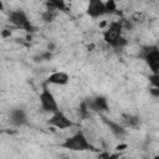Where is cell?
I'll list each match as a JSON object with an SVG mask.
<instances>
[{
	"label": "cell",
	"instance_id": "obj_1",
	"mask_svg": "<svg viewBox=\"0 0 159 159\" xmlns=\"http://www.w3.org/2000/svg\"><path fill=\"white\" fill-rule=\"evenodd\" d=\"M61 147L65 149H68V150H73V152H84V150L94 149L93 144L88 140L87 135L82 130H78L75 134H72L71 137L66 138L65 142L61 144Z\"/></svg>",
	"mask_w": 159,
	"mask_h": 159
},
{
	"label": "cell",
	"instance_id": "obj_2",
	"mask_svg": "<svg viewBox=\"0 0 159 159\" xmlns=\"http://www.w3.org/2000/svg\"><path fill=\"white\" fill-rule=\"evenodd\" d=\"M7 20L10 24H12L16 29H21L24 31H27V32H31L34 30V26H32V22L30 20V17L27 16V14L24 11V10H12L9 12V16H7Z\"/></svg>",
	"mask_w": 159,
	"mask_h": 159
},
{
	"label": "cell",
	"instance_id": "obj_3",
	"mask_svg": "<svg viewBox=\"0 0 159 159\" xmlns=\"http://www.w3.org/2000/svg\"><path fill=\"white\" fill-rule=\"evenodd\" d=\"M140 57L145 61L153 73H158L159 70V50L155 45L144 46L140 51Z\"/></svg>",
	"mask_w": 159,
	"mask_h": 159
},
{
	"label": "cell",
	"instance_id": "obj_4",
	"mask_svg": "<svg viewBox=\"0 0 159 159\" xmlns=\"http://www.w3.org/2000/svg\"><path fill=\"white\" fill-rule=\"evenodd\" d=\"M39 101H40V104H41V109L46 113L52 114V113H55L60 109L56 97L53 96V93L46 86L42 88L40 96H39Z\"/></svg>",
	"mask_w": 159,
	"mask_h": 159
},
{
	"label": "cell",
	"instance_id": "obj_5",
	"mask_svg": "<svg viewBox=\"0 0 159 159\" xmlns=\"http://www.w3.org/2000/svg\"><path fill=\"white\" fill-rule=\"evenodd\" d=\"M122 35H123V22L120 20L111 21L109 25L103 31V40L108 46H111Z\"/></svg>",
	"mask_w": 159,
	"mask_h": 159
},
{
	"label": "cell",
	"instance_id": "obj_6",
	"mask_svg": "<svg viewBox=\"0 0 159 159\" xmlns=\"http://www.w3.org/2000/svg\"><path fill=\"white\" fill-rule=\"evenodd\" d=\"M48 123L52 125V127H55V128H57V129H61V130H63V129H68V128H71V127H73L75 125V123L71 120V118L68 117V116H66L62 111H57V112H55V113H52V116L50 117V119H48Z\"/></svg>",
	"mask_w": 159,
	"mask_h": 159
},
{
	"label": "cell",
	"instance_id": "obj_7",
	"mask_svg": "<svg viewBox=\"0 0 159 159\" xmlns=\"http://www.w3.org/2000/svg\"><path fill=\"white\" fill-rule=\"evenodd\" d=\"M86 11H87V15L92 19H98V17L106 15L104 1L103 0H88Z\"/></svg>",
	"mask_w": 159,
	"mask_h": 159
},
{
	"label": "cell",
	"instance_id": "obj_8",
	"mask_svg": "<svg viewBox=\"0 0 159 159\" xmlns=\"http://www.w3.org/2000/svg\"><path fill=\"white\" fill-rule=\"evenodd\" d=\"M89 99V98H88ZM89 111H97V112H107L108 111V101L103 96H96L91 98L89 101H86Z\"/></svg>",
	"mask_w": 159,
	"mask_h": 159
},
{
	"label": "cell",
	"instance_id": "obj_9",
	"mask_svg": "<svg viewBox=\"0 0 159 159\" xmlns=\"http://www.w3.org/2000/svg\"><path fill=\"white\" fill-rule=\"evenodd\" d=\"M70 82V76L65 71H55L47 77V83L48 84H55V86H65Z\"/></svg>",
	"mask_w": 159,
	"mask_h": 159
},
{
	"label": "cell",
	"instance_id": "obj_10",
	"mask_svg": "<svg viewBox=\"0 0 159 159\" xmlns=\"http://www.w3.org/2000/svg\"><path fill=\"white\" fill-rule=\"evenodd\" d=\"M9 118H10V122L14 125H16V127H21V125H24V124L27 123V114L21 108L11 109L10 111V114H9Z\"/></svg>",
	"mask_w": 159,
	"mask_h": 159
},
{
	"label": "cell",
	"instance_id": "obj_11",
	"mask_svg": "<svg viewBox=\"0 0 159 159\" xmlns=\"http://www.w3.org/2000/svg\"><path fill=\"white\" fill-rule=\"evenodd\" d=\"M104 123L108 125V128L111 129V132L116 135V137H119L122 138L123 135H125V129L123 125H120L119 123H116L113 120H108V119H104Z\"/></svg>",
	"mask_w": 159,
	"mask_h": 159
},
{
	"label": "cell",
	"instance_id": "obj_12",
	"mask_svg": "<svg viewBox=\"0 0 159 159\" xmlns=\"http://www.w3.org/2000/svg\"><path fill=\"white\" fill-rule=\"evenodd\" d=\"M122 120L127 127H132V128L137 127L139 123V118L137 116H133V114H123Z\"/></svg>",
	"mask_w": 159,
	"mask_h": 159
},
{
	"label": "cell",
	"instance_id": "obj_13",
	"mask_svg": "<svg viewBox=\"0 0 159 159\" xmlns=\"http://www.w3.org/2000/svg\"><path fill=\"white\" fill-rule=\"evenodd\" d=\"M46 5L52 6L55 9H57L58 11H65L66 10V0H42Z\"/></svg>",
	"mask_w": 159,
	"mask_h": 159
},
{
	"label": "cell",
	"instance_id": "obj_14",
	"mask_svg": "<svg viewBox=\"0 0 159 159\" xmlns=\"http://www.w3.org/2000/svg\"><path fill=\"white\" fill-rule=\"evenodd\" d=\"M127 45H128V40L122 35V36H119V37L111 45V47H112V48H116V50H122V48H124Z\"/></svg>",
	"mask_w": 159,
	"mask_h": 159
},
{
	"label": "cell",
	"instance_id": "obj_15",
	"mask_svg": "<svg viewBox=\"0 0 159 159\" xmlns=\"http://www.w3.org/2000/svg\"><path fill=\"white\" fill-rule=\"evenodd\" d=\"M117 10V1L116 0H106L104 1V11L106 14H113Z\"/></svg>",
	"mask_w": 159,
	"mask_h": 159
},
{
	"label": "cell",
	"instance_id": "obj_16",
	"mask_svg": "<svg viewBox=\"0 0 159 159\" xmlns=\"http://www.w3.org/2000/svg\"><path fill=\"white\" fill-rule=\"evenodd\" d=\"M145 20V15L144 14H142V12H135V14H133L132 15V22H134V24H139V22H143Z\"/></svg>",
	"mask_w": 159,
	"mask_h": 159
},
{
	"label": "cell",
	"instance_id": "obj_17",
	"mask_svg": "<svg viewBox=\"0 0 159 159\" xmlns=\"http://www.w3.org/2000/svg\"><path fill=\"white\" fill-rule=\"evenodd\" d=\"M4 10V2H2V0H0V11H2Z\"/></svg>",
	"mask_w": 159,
	"mask_h": 159
}]
</instances>
